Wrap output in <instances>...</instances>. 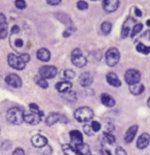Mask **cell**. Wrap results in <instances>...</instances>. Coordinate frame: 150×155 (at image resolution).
Masks as SVG:
<instances>
[{"mask_svg": "<svg viewBox=\"0 0 150 155\" xmlns=\"http://www.w3.org/2000/svg\"><path fill=\"white\" fill-rule=\"evenodd\" d=\"M24 111L20 107H14L7 111V120H8L11 123L19 125V124L23 123L24 122Z\"/></svg>", "mask_w": 150, "mask_h": 155, "instance_id": "cell-1", "label": "cell"}, {"mask_svg": "<svg viewBox=\"0 0 150 155\" xmlns=\"http://www.w3.org/2000/svg\"><path fill=\"white\" fill-rule=\"evenodd\" d=\"M74 117L78 122L84 123V122L91 121L94 118V112L89 107H80L75 111Z\"/></svg>", "mask_w": 150, "mask_h": 155, "instance_id": "cell-2", "label": "cell"}, {"mask_svg": "<svg viewBox=\"0 0 150 155\" xmlns=\"http://www.w3.org/2000/svg\"><path fill=\"white\" fill-rule=\"evenodd\" d=\"M105 58H106V63L108 66H115L117 63L119 62L120 59V53L116 48H110L108 51L106 52L105 55Z\"/></svg>", "mask_w": 150, "mask_h": 155, "instance_id": "cell-3", "label": "cell"}, {"mask_svg": "<svg viewBox=\"0 0 150 155\" xmlns=\"http://www.w3.org/2000/svg\"><path fill=\"white\" fill-rule=\"evenodd\" d=\"M71 61L75 66L84 67L87 63V60L83 56L80 49H74L71 53Z\"/></svg>", "mask_w": 150, "mask_h": 155, "instance_id": "cell-4", "label": "cell"}, {"mask_svg": "<svg viewBox=\"0 0 150 155\" xmlns=\"http://www.w3.org/2000/svg\"><path fill=\"white\" fill-rule=\"evenodd\" d=\"M58 74V69L57 67L52 66V65H45V66H41L39 68V76L43 79H54L55 77Z\"/></svg>", "mask_w": 150, "mask_h": 155, "instance_id": "cell-5", "label": "cell"}, {"mask_svg": "<svg viewBox=\"0 0 150 155\" xmlns=\"http://www.w3.org/2000/svg\"><path fill=\"white\" fill-rule=\"evenodd\" d=\"M124 80L129 85L137 84L141 80V74L137 69H129L124 74Z\"/></svg>", "mask_w": 150, "mask_h": 155, "instance_id": "cell-6", "label": "cell"}, {"mask_svg": "<svg viewBox=\"0 0 150 155\" xmlns=\"http://www.w3.org/2000/svg\"><path fill=\"white\" fill-rule=\"evenodd\" d=\"M7 62H8L9 66L14 69H17V71H22V69H24L25 66H26V63H24V62L22 61L20 56H17V55H14V54L8 55V57H7Z\"/></svg>", "mask_w": 150, "mask_h": 155, "instance_id": "cell-7", "label": "cell"}, {"mask_svg": "<svg viewBox=\"0 0 150 155\" xmlns=\"http://www.w3.org/2000/svg\"><path fill=\"white\" fill-rule=\"evenodd\" d=\"M43 116V113H34V112H31L29 114H25L24 115V121L28 124H31V125H36L39 122L41 121V118Z\"/></svg>", "mask_w": 150, "mask_h": 155, "instance_id": "cell-8", "label": "cell"}, {"mask_svg": "<svg viewBox=\"0 0 150 155\" xmlns=\"http://www.w3.org/2000/svg\"><path fill=\"white\" fill-rule=\"evenodd\" d=\"M5 82L7 85L14 87V88H20L22 86V80L17 74H9L8 76L5 78Z\"/></svg>", "mask_w": 150, "mask_h": 155, "instance_id": "cell-9", "label": "cell"}, {"mask_svg": "<svg viewBox=\"0 0 150 155\" xmlns=\"http://www.w3.org/2000/svg\"><path fill=\"white\" fill-rule=\"evenodd\" d=\"M135 24H136V22H135L134 19H132V18L127 19V21L124 22L123 26H122V29H121V37L122 38H126V37H127L130 35L131 29H133Z\"/></svg>", "mask_w": 150, "mask_h": 155, "instance_id": "cell-10", "label": "cell"}, {"mask_svg": "<svg viewBox=\"0 0 150 155\" xmlns=\"http://www.w3.org/2000/svg\"><path fill=\"white\" fill-rule=\"evenodd\" d=\"M119 6V0H103V8L106 12H115Z\"/></svg>", "mask_w": 150, "mask_h": 155, "instance_id": "cell-11", "label": "cell"}, {"mask_svg": "<svg viewBox=\"0 0 150 155\" xmlns=\"http://www.w3.org/2000/svg\"><path fill=\"white\" fill-rule=\"evenodd\" d=\"M31 143L36 148H43L44 146L47 145V139L45 137L41 136V134H35L32 137Z\"/></svg>", "mask_w": 150, "mask_h": 155, "instance_id": "cell-12", "label": "cell"}, {"mask_svg": "<svg viewBox=\"0 0 150 155\" xmlns=\"http://www.w3.org/2000/svg\"><path fill=\"white\" fill-rule=\"evenodd\" d=\"M150 143V136L147 132H144L137 140V147L139 149H145Z\"/></svg>", "mask_w": 150, "mask_h": 155, "instance_id": "cell-13", "label": "cell"}, {"mask_svg": "<svg viewBox=\"0 0 150 155\" xmlns=\"http://www.w3.org/2000/svg\"><path fill=\"white\" fill-rule=\"evenodd\" d=\"M94 82V78L89 72H83L79 77V83L82 87H89Z\"/></svg>", "mask_w": 150, "mask_h": 155, "instance_id": "cell-14", "label": "cell"}, {"mask_svg": "<svg viewBox=\"0 0 150 155\" xmlns=\"http://www.w3.org/2000/svg\"><path fill=\"white\" fill-rule=\"evenodd\" d=\"M137 132H138V125L131 126L126 132V136H124V141H126L127 144L132 143V142L134 141L135 137H136Z\"/></svg>", "mask_w": 150, "mask_h": 155, "instance_id": "cell-15", "label": "cell"}, {"mask_svg": "<svg viewBox=\"0 0 150 155\" xmlns=\"http://www.w3.org/2000/svg\"><path fill=\"white\" fill-rule=\"evenodd\" d=\"M56 88L61 93H67L72 88V84L69 81H61L56 84Z\"/></svg>", "mask_w": 150, "mask_h": 155, "instance_id": "cell-16", "label": "cell"}, {"mask_svg": "<svg viewBox=\"0 0 150 155\" xmlns=\"http://www.w3.org/2000/svg\"><path fill=\"white\" fill-rule=\"evenodd\" d=\"M106 80H107V82H108V84L113 87H120L121 86L120 80L118 79V77H117L114 72H109V74L106 76Z\"/></svg>", "mask_w": 150, "mask_h": 155, "instance_id": "cell-17", "label": "cell"}, {"mask_svg": "<svg viewBox=\"0 0 150 155\" xmlns=\"http://www.w3.org/2000/svg\"><path fill=\"white\" fill-rule=\"evenodd\" d=\"M61 120V115L59 113H51L45 118V124L47 126H52Z\"/></svg>", "mask_w": 150, "mask_h": 155, "instance_id": "cell-18", "label": "cell"}, {"mask_svg": "<svg viewBox=\"0 0 150 155\" xmlns=\"http://www.w3.org/2000/svg\"><path fill=\"white\" fill-rule=\"evenodd\" d=\"M37 58L42 62H47L51 59V53L47 49L41 48L37 51Z\"/></svg>", "mask_w": 150, "mask_h": 155, "instance_id": "cell-19", "label": "cell"}, {"mask_svg": "<svg viewBox=\"0 0 150 155\" xmlns=\"http://www.w3.org/2000/svg\"><path fill=\"white\" fill-rule=\"evenodd\" d=\"M70 139H71L72 143L75 145L80 144L83 142V137H82L81 132L78 130H71L70 131Z\"/></svg>", "mask_w": 150, "mask_h": 155, "instance_id": "cell-20", "label": "cell"}, {"mask_svg": "<svg viewBox=\"0 0 150 155\" xmlns=\"http://www.w3.org/2000/svg\"><path fill=\"white\" fill-rule=\"evenodd\" d=\"M75 150L77 151V153L80 154V155H89L91 154V150H89V145L84 144L83 142L80 144H77L75 145Z\"/></svg>", "mask_w": 150, "mask_h": 155, "instance_id": "cell-21", "label": "cell"}, {"mask_svg": "<svg viewBox=\"0 0 150 155\" xmlns=\"http://www.w3.org/2000/svg\"><path fill=\"white\" fill-rule=\"evenodd\" d=\"M101 102L105 107H111L115 104V101H114L113 97H111L107 93H103L101 95Z\"/></svg>", "mask_w": 150, "mask_h": 155, "instance_id": "cell-22", "label": "cell"}, {"mask_svg": "<svg viewBox=\"0 0 150 155\" xmlns=\"http://www.w3.org/2000/svg\"><path fill=\"white\" fill-rule=\"evenodd\" d=\"M130 91H131V93L134 94V95H140V94L143 93V91H144V85L141 83L130 85Z\"/></svg>", "mask_w": 150, "mask_h": 155, "instance_id": "cell-23", "label": "cell"}, {"mask_svg": "<svg viewBox=\"0 0 150 155\" xmlns=\"http://www.w3.org/2000/svg\"><path fill=\"white\" fill-rule=\"evenodd\" d=\"M62 150H63L65 155H79L77 151L75 150L71 145L69 144H63L62 145Z\"/></svg>", "mask_w": 150, "mask_h": 155, "instance_id": "cell-24", "label": "cell"}, {"mask_svg": "<svg viewBox=\"0 0 150 155\" xmlns=\"http://www.w3.org/2000/svg\"><path fill=\"white\" fill-rule=\"evenodd\" d=\"M136 49H137V51H138L139 53H142V54H145V55H147V54L150 53V47L145 46V45L141 44V42L137 45Z\"/></svg>", "mask_w": 150, "mask_h": 155, "instance_id": "cell-25", "label": "cell"}, {"mask_svg": "<svg viewBox=\"0 0 150 155\" xmlns=\"http://www.w3.org/2000/svg\"><path fill=\"white\" fill-rule=\"evenodd\" d=\"M8 34V27L7 23L5 24H0V39H4Z\"/></svg>", "mask_w": 150, "mask_h": 155, "instance_id": "cell-26", "label": "cell"}, {"mask_svg": "<svg viewBox=\"0 0 150 155\" xmlns=\"http://www.w3.org/2000/svg\"><path fill=\"white\" fill-rule=\"evenodd\" d=\"M62 77H63L64 81H69V80H72L75 77V72L71 69H66V71H63Z\"/></svg>", "mask_w": 150, "mask_h": 155, "instance_id": "cell-27", "label": "cell"}, {"mask_svg": "<svg viewBox=\"0 0 150 155\" xmlns=\"http://www.w3.org/2000/svg\"><path fill=\"white\" fill-rule=\"evenodd\" d=\"M112 29V25L109 22H103L101 25V30L104 34H109Z\"/></svg>", "mask_w": 150, "mask_h": 155, "instance_id": "cell-28", "label": "cell"}, {"mask_svg": "<svg viewBox=\"0 0 150 155\" xmlns=\"http://www.w3.org/2000/svg\"><path fill=\"white\" fill-rule=\"evenodd\" d=\"M142 29H143V25L142 24H135V26L133 27V29H132V32H131V35L132 37H135L137 35V34H139L140 32L142 31Z\"/></svg>", "mask_w": 150, "mask_h": 155, "instance_id": "cell-29", "label": "cell"}, {"mask_svg": "<svg viewBox=\"0 0 150 155\" xmlns=\"http://www.w3.org/2000/svg\"><path fill=\"white\" fill-rule=\"evenodd\" d=\"M36 83H37V85H38L39 87H41V88L46 89L47 87H48V83H47V81H46L45 79H43V78H41V77L37 78V79H36Z\"/></svg>", "mask_w": 150, "mask_h": 155, "instance_id": "cell-30", "label": "cell"}, {"mask_svg": "<svg viewBox=\"0 0 150 155\" xmlns=\"http://www.w3.org/2000/svg\"><path fill=\"white\" fill-rule=\"evenodd\" d=\"M104 139L108 144H114V143H115V137L112 136L110 132H105V134H104Z\"/></svg>", "mask_w": 150, "mask_h": 155, "instance_id": "cell-31", "label": "cell"}, {"mask_svg": "<svg viewBox=\"0 0 150 155\" xmlns=\"http://www.w3.org/2000/svg\"><path fill=\"white\" fill-rule=\"evenodd\" d=\"M77 7H78V9H80V11H86V9H87V7H89V4H87L86 1H83V0H79V1L77 2Z\"/></svg>", "mask_w": 150, "mask_h": 155, "instance_id": "cell-32", "label": "cell"}, {"mask_svg": "<svg viewBox=\"0 0 150 155\" xmlns=\"http://www.w3.org/2000/svg\"><path fill=\"white\" fill-rule=\"evenodd\" d=\"M16 7L19 9H24L26 8L27 4H26V1L25 0H16Z\"/></svg>", "mask_w": 150, "mask_h": 155, "instance_id": "cell-33", "label": "cell"}, {"mask_svg": "<svg viewBox=\"0 0 150 155\" xmlns=\"http://www.w3.org/2000/svg\"><path fill=\"white\" fill-rule=\"evenodd\" d=\"M83 130L87 136H92V134H94V130H92V126L89 125V124H86V125L83 126Z\"/></svg>", "mask_w": 150, "mask_h": 155, "instance_id": "cell-34", "label": "cell"}, {"mask_svg": "<svg viewBox=\"0 0 150 155\" xmlns=\"http://www.w3.org/2000/svg\"><path fill=\"white\" fill-rule=\"evenodd\" d=\"M91 126H92V130L95 131H99L100 129H101V124L99 123L98 121H92V124H91Z\"/></svg>", "mask_w": 150, "mask_h": 155, "instance_id": "cell-35", "label": "cell"}, {"mask_svg": "<svg viewBox=\"0 0 150 155\" xmlns=\"http://www.w3.org/2000/svg\"><path fill=\"white\" fill-rule=\"evenodd\" d=\"M43 148H44V149L42 150V152H41V153L43 154V155H49V154H51L52 152V147L49 146L48 144H47L46 146H44Z\"/></svg>", "mask_w": 150, "mask_h": 155, "instance_id": "cell-36", "label": "cell"}, {"mask_svg": "<svg viewBox=\"0 0 150 155\" xmlns=\"http://www.w3.org/2000/svg\"><path fill=\"white\" fill-rule=\"evenodd\" d=\"M29 107H30V110H31L32 112H34V113H41V111L39 110V107H38V106H37L36 104H30Z\"/></svg>", "mask_w": 150, "mask_h": 155, "instance_id": "cell-37", "label": "cell"}, {"mask_svg": "<svg viewBox=\"0 0 150 155\" xmlns=\"http://www.w3.org/2000/svg\"><path fill=\"white\" fill-rule=\"evenodd\" d=\"M20 58L22 59V61H23L24 63H27V62H29V61H30V56H29L28 54H26V53L20 55Z\"/></svg>", "mask_w": 150, "mask_h": 155, "instance_id": "cell-38", "label": "cell"}, {"mask_svg": "<svg viewBox=\"0 0 150 155\" xmlns=\"http://www.w3.org/2000/svg\"><path fill=\"white\" fill-rule=\"evenodd\" d=\"M115 152H116V155H127V152L122 147H117L115 149Z\"/></svg>", "mask_w": 150, "mask_h": 155, "instance_id": "cell-39", "label": "cell"}, {"mask_svg": "<svg viewBox=\"0 0 150 155\" xmlns=\"http://www.w3.org/2000/svg\"><path fill=\"white\" fill-rule=\"evenodd\" d=\"M12 155H25V151L22 148H17L12 152Z\"/></svg>", "mask_w": 150, "mask_h": 155, "instance_id": "cell-40", "label": "cell"}, {"mask_svg": "<svg viewBox=\"0 0 150 155\" xmlns=\"http://www.w3.org/2000/svg\"><path fill=\"white\" fill-rule=\"evenodd\" d=\"M62 0H46V2L49 4V5H58V4L61 3Z\"/></svg>", "mask_w": 150, "mask_h": 155, "instance_id": "cell-41", "label": "cell"}, {"mask_svg": "<svg viewBox=\"0 0 150 155\" xmlns=\"http://www.w3.org/2000/svg\"><path fill=\"white\" fill-rule=\"evenodd\" d=\"M74 30H75V28H71V27H70V28H68V29L66 30V31L64 32V34H63L64 37L70 36V35H71V33H72V31H74Z\"/></svg>", "mask_w": 150, "mask_h": 155, "instance_id": "cell-42", "label": "cell"}, {"mask_svg": "<svg viewBox=\"0 0 150 155\" xmlns=\"http://www.w3.org/2000/svg\"><path fill=\"white\" fill-rule=\"evenodd\" d=\"M6 23V18L2 12H0V24H5Z\"/></svg>", "mask_w": 150, "mask_h": 155, "instance_id": "cell-43", "label": "cell"}, {"mask_svg": "<svg viewBox=\"0 0 150 155\" xmlns=\"http://www.w3.org/2000/svg\"><path fill=\"white\" fill-rule=\"evenodd\" d=\"M20 32V28L17 26H14L12 27V30H11V33L12 34H17V33H19Z\"/></svg>", "mask_w": 150, "mask_h": 155, "instance_id": "cell-44", "label": "cell"}, {"mask_svg": "<svg viewBox=\"0 0 150 155\" xmlns=\"http://www.w3.org/2000/svg\"><path fill=\"white\" fill-rule=\"evenodd\" d=\"M144 36L146 37V38L148 39V41H150V30H149V31H147L146 33L144 34Z\"/></svg>", "mask_w": 150, "mask_h": 155, "instance_id": "cell-45", "label": "cell"}, {"mask_svg": "<svg viewBox=\"0 0 150 155\" xmlns=\"http://www.w3.org/2000/svg\"><path fill=\"white\" fill-rule=\"evenodd\" d=\"M135 12H136V15H137L138 17H141V16H142V12H140L138 8H135Z\"/></svg>", "mask_w": 150, "mask_h": 155, "instance_id": "cell-46", "label": "cell"}, {"mask_svg": "<svg viewBox=\"0 0 150 155\" xmlns=\"http://www.w3.org/2000/svg\"><path fill=\"white\" fill-rule=\"evenodd\" d=\"M147 104H148V107H150V97L148 98V101H147Z\"/></svg>", "mask_w": 150, "mask_h": 155, "instance_id": "cell-47", "label": "cell"}, {"mask_svg": "<svg viewBox=\"0 0 150 155\" xmlns=\"http://www.w3.org/2000/svg\"><path fill=\"white\" fill-rule=\"evenodd\" d=\"M147 25H148V26H150V20H148V21H147Z\"/></svg>", "mask_w": 150, "mask_h": 155, "instance_id": "cell-48", "label": "cell"}, {"mask_svg": "<svg viewBox=\"0 0 150 155\" xmlns=\"http://www.w3.org/2000/svg\"><path fill=\"white\" fill-rule=\"evenodd\" d=\"M94 1H95V0H94Z\"/></svg>", "mask_w": 150, "mask_h": 155, "instance_id": "cell-49", "label": "cell"}]
</instances>
